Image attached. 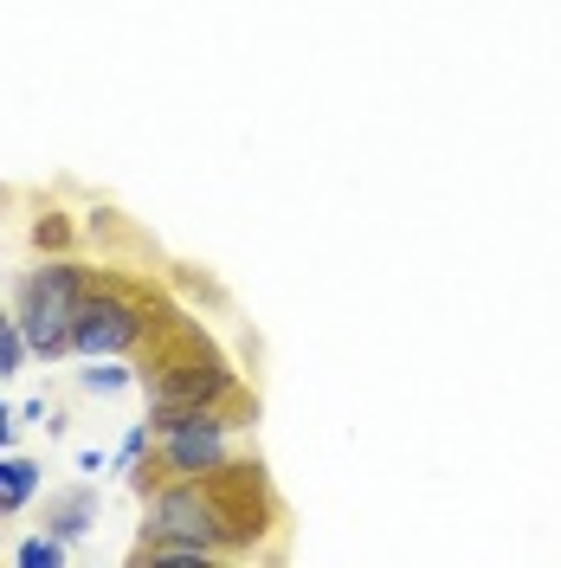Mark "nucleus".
Wrapping results in <instances>:
<instances>
[{"label": "nucleus", "mask_w": 561, "mask_h": 568, "mask_svg": "<svg viewBox=\"0 0 561 568\" xmlns=\"http://www.w3.org/2000/svg\"><path fill=\"white\" fill-rule=\"evenodd\" d=\"M78 304H84V272H78V265H65V258L39 265L33 278L20 284V336H27V349L45 355V362L71 355Z\"/></svg>", "instance_id": "1"}, {"label": "nucleus", "mask_w": 561, "mask_h": 568, "mask_svg": "<svg viewBox=\"0 0 561 568\" xmlns=\"http://www.w3.org/2000/svg\"><path fill=\"white\" fill-rule=\"evenodd\" d=\"M136 336H142V311L123 297V291H84V304H78V329H71V349L91 355V362H104V355L136 349Z\"/></svg>", "instance_id": "2"}, {"label": "nucleus", "mask_w": 561, "mask_h": 568, "mask_svg": "<svg viewBox=\"0 0 561 568\" xmlns=\"http://www.w3.org/2000/svg\"><path fill=\"white\" fill-rule=\"evenodd\" d=\"M162 439H169V465L187 471V478H201V471H226V420H220L213 407L175 414V420L162 426Z\"/></svg>", "instance_id": "3"}, {"label": "nucleus", "mask_w": 561, "mask_h": 568, "mask_svg": "<svg viewBox=\"0 0 561 568\" xmlns=\"http://www.w3.org/2000/svg\"><path fill=\"white\" fill-rule=\"evenodd\" d=\"M33 491H39V465L33 459H7V453H0V510L33 504Z\"/></svg>", "instance_id": "4"}, {"label": "nucleus", "mask_w": 561, "mask_h": 568, "mask_svg": "<svg viewBox=\"0 0 561 568\" xmlns=\"http://www.w3.org/2000/svg\"><path fill=\"white\" fill-rule=\"evenodd\" d=\"M91 517H98V497L91 491H78V497H65V504H59V510H52V536H84L91 530Z\"/></svg>", "instance_id": "5"}, {"label": "nucleus", "mask_w": 561, "mask_h": 568, "mask_svg": "<svg viewBox=\"0 0 561 568\" xmlns=\"http://www.w3.org/2000/svg\"><path fill=\"white\" fill-rule=\"evenodd\" d=\"M27 336H20V317H7L0 311V375H20V362H27Z\"/></svg>", "instance_id": "6"}, {"label": "nucleus", "mask_w": 561, "mask_h": 568, "mask_svg": "<svg viewBox=\"0 0 561 568\" xmlns=\"http://www.w3.org/2000/svg\"><path fill=\"white\" fill-rule=\"evenodd\" d=\"M65 562V536H33V542H20V568H59Z\"/></svg>", "instance_id": "7"}, {"label": "nucleus", "mask_w": 561, "mask_h": 568, "mask_svg": "<svg viewBox=\"0 0 561 568\" xmlns=\"http://www.w3.org/2000/svg\"><path fill=\"white\" fill-rule=\"evenodd\" d=\"M84 388L91 394H116V388H130V368H116L104 355V368H84Z\"/></svg>", "instance_id": "8"}, {"label": "nucleus", "mask_w": 561, "mask_h": 568, "mask_svg": "<svg viewBox=\"0 0 561 568\" xmlns=\"http://www.w3.org/2000/svg\"><path fill=\"white\" fill-rule=\"evenodd\" d=\"M142 446H149V426H130V433H123V446H116V459L136 465V459H142Z\"/></svg>", "instance_id": "9"}, {"label": "nucleus", "mask_w": 561, "mask_h": 568, "mask_svg": "<svg viewBox=\"0 0 561 568\" xmlns=\"http://www.w3.org/2000/svg\"><path fill=\"white\" fill-rule=\"evenodd\" d=\"M7 433H13V414H7V400H0V446H7Z\"/></svg>", "instance_id": "10"}]
</instances>
